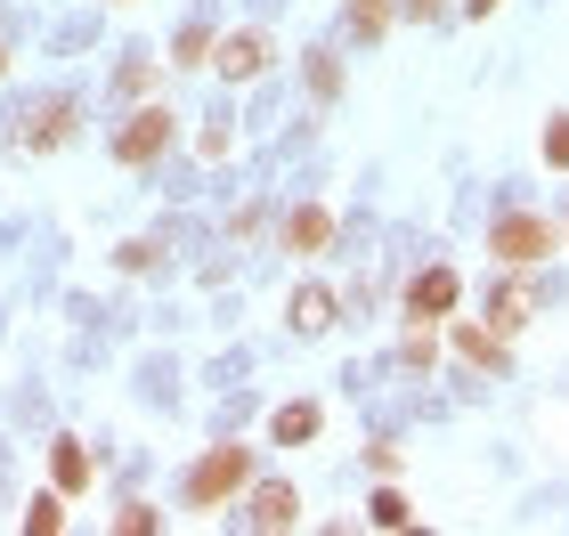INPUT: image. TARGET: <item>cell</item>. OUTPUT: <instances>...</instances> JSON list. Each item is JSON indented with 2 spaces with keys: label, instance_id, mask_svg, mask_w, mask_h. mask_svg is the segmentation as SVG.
I'll list each match as a JSON object with an SVG mask.
<instances>
[{
  "label": "cell",
  "instance_id": "cell-1",
  "mask_svg": "<svg viewBox=\"0 0 569 536\" xmlns=\"http://www.w3.org/2000/svg\"><path fill=\"white\" fill-rule=\"evenodd\" d=\"M252 479V447H212L203 464H188V479H179V496L196 504V513H212V504H228Z\"/></svg>",
  "mask_w": 569,
  "mask_h": 536
},
{
  "label": "cell",
  "instance_id": "cell-2",
  "mask_svg": "<svg viewBox=\"0 0 569 536\" xmlns=\"http://www.w3.org/2000/svg\"><path fill=\"white\" fill-rule=\"evenodd\" d=\"M488 252H497L505 269H537L546 252H561V227L546 212H505L497 227H488Z\"/></svg>",
  "mask_w": 569,
  "mask_h": 536
},
{
  "label": "cell",
  "instance_id": "cell-3",
  "mask_svg": "<svg viewBox=\"0 0 569 536\" xmlns=\"http://www.w3.org/2000/svg\"><path fill=\"white\" fill-rule=\"evenodd\" d=\"M163 146H171V114H163V107H139V114H131V122L114 131V163L147 171L154 155H163Z\"/></svg>",
  "mask_w": 569,
  "mask_h": 536
},
{
  "label": "cell",
  "instance_id": "cell-4",
  "mask_svg": "<svg viewBox=\"0 0 569 536\" xmlns=\"http://www.w3.org/2000/svg\"><path fill=\"white\" fill-rule=\"evenodd\" d=\"M66 139H73V98H41V107L17 122V155H58Z\"/></svg>",
  "mask_w": 569,
  "mask_h": 536
},
{
  "label": "cell",
  "instance_id": "cell-5",
  "mask_svg": "<svg viewBox=\"0 0 569 536\" xmlns=\"http://www.w3.org/2000/svg\"><path fill=\"white\" fill-rule=\"evenodd\" d=\"M456 301H463V276H456V269H423L416 293H407V310H416V317H448Z\"/></svg>",
  "mask_w": 569,
  "mask_h": 536
},
{
  "label": "cell",
  "instance_id": "cell-6",
  "mask_svg": "<svg viewBox=\"0 0 569 536\" xmlns=\"http://www.w3.org/2000/svg\"><path fill=\"white\" fill-rule=\"evenodd\" d=\"M529 317H537V293L521 285V276H505V285L488 293V325H497V334H521Z\"/></svg>",
  "mask_w": 569,
  "mask_h": 536
},
{
  "label": "cell",
  "instance_id": "cell-7",
  "mask_svg": "<svg viewBox=\"0 0 569 536\" xmlns=\"http://www.w3.org/2000/svg\"><path fill=\"white\" fill-rule=\"evenodd\" d=\"M212 65L228 73V82H252V73L269 65V41H261V33H228V41L212 49Z\"/></svg>",
  "mask_w": 569,
  "mask_h": 536
},
{
  "label": "cell",
  "instance_id": "cell-8",
  "mask_svg": "<svg viewBox=\"0 0 569 536\" xmlns=\"http://www.w3.org/2000/svg\"><path fill=\"white\" fill-rule=\"evenodd\" d=\"M333 244V212L326 203H301L293 220H284V252H326Z\"/></svg>",
  "mask_w": 569,
  "mask_h": 536
},
{
  "label": "cell",
  "instance_id": "cell-9",
  "mask_svg": "<svg viewBox=\"0 0 569 536\" xmlns=\"http://www.w3.org/2000/svg\"><path fill=\"white\" fill-rule=\"evenodd\" d=\"M252 528H293L301 520V496L284 488V479H269V488H252V513H244Z\"/></svg>",
  "mask_w": 569,
  "mask_h": 536
},
{
  "label": "cell",
  "instance_id": "cell-10",
  "mask_svg": "<svg viewBox=\"0 0 569 536\" xmlns=\"http://www.w3.org/2000/svg\"><path fill=\"white\" fill-rule=\"evenodd\" d=\"M90 472H98V464H90V447H82V439H58V447H49V479H58L66 496H82V488H90Z\"/></svg>",
  "mask_w": 569,
  "mask_h": 536
},
{
  "label": "cell",
  "instance_id": "cell-11",
  "mask_svg": "<svg viewBox=\"0 0 569 536\" xmlns=\"http://www.w3.org/2000/svg\"><path fill=\"white\" fill-rule=\"evenodd\" d=\"M318 406H309V398H293V406H277V423H269V439L277 447H301V439H318Z\"/></svg>",
  "mask_w": 569,
  "mask_h": 536
},
{
  "label": "cell",
  "instance_id": "cell-12",
  "mask_svg": "<svg viewBox=\"0 0 569 536\" xmlns=\"http://www.w3.org/2000/svg\"><path fill=\"white\" fill-rule=\"evenodd\" d=\"M456 350L472 357V366H488V374L505 366V334H497V325H456Z\"/></svg>",
  "mask_w": 569,
  "mask_h": 536
},
{
  "label": "cell",
  "instance_id": "cell-13",
  "mask_svg": "<svg viewBox=\"0 0 569 536\" xmlns=\"http://www.w3.org/2000/svg\"><path fill=\"white\" fill-rule=\"evenodd\" d=\"M293 325H301V334H326V325H333V293L326 285H301L293 293Z\"/></svg>",
  "mask_w": 569,
  "mask_h": 536
},
{
  "label": "cell",
  "instance_id": "cell-14",
  "mask_svg": "<svg viewBox=\"0 0 569 536\" xmlns=\"http://www.w3.org/2000/svg\"><path fill=\"white\" fill-rule=\"evenodd\" d=\"M24 528H33V536H58V528H66V488H49V496L24 504Z\"/></svg>",
  "mask_w": 569,
  "mask_h": 536
},
{
  "label": "cell",
  "instance_id": "cell-15",
  "mask_svg": "<svg viewBox=\"0 0 569 536\" xmlns=\"http://www.w3.org/2000/svg\"><path fill=\"white\" fill-rule=\"evenodd\" d=\"M171 65H212V24H179V41H171Z\"/></svg>",
  "mask_w": 569,
  "mask_h": 536
},
{
  "label": "cell",
  "instance_id": "cell-16",
  "mask_svg": "<svg viewBox=\"0 0 569 536\" xmlns=\"http://www.w3.org/2000/svg\"><path fill=\"white\" fill-rule=\"evenodd\" d=\"M350 24H358V41H382L391 33V0H350Z\"/></svg>",
  "mask_w": 569,
  "mask_h": 536
},
{
  "label": "cell",
  "instance_id": "cell-17",
  "mask_svg": "<svg viewBox=\"0 0 569 536\" xmlns=\"http://www.w3.org/2000/svg\"><path fill=\"white\" fill-rule=\"evenodd\" d=\"M367 520H375V528H407L416 513H407V496H399V488H375V504H367Z\"/></svg>",
  "mask_w": 569,
  "mask_h": 536
},
{
  "label": "cell",
  "instance_id": "cell-18",
  "mask_svg": "<svg viewBox=\"0 0 569 536\" xmlns=\"http://www.w3.org/2000/svg\"><path fill=\"white\" fill-rule=\"evenodd\" d=\"M309 90H318V98L342 90V65H333V49H309Z\"/></svg>",
  "mask_w": 569,
  "mask_h": 536
},
{
  "label": "cell",
  "instance_id": "cell-19",
  "mask_svg": "<svg viewBox=\"0 0 569 536\" xmlns=\"http://www.w3.org/2000/svg\"><path fill=\"white\" fill-rule=\"evenodd\" d=\"M546 163H553V171H569V114H553V122H546Z\"/></svg>",
  "mask_w": 569,
  "mask_h": 536
},
{
  "label": "cell",
  "instance_id": "cell-20",
  "mask_svg": "<svg viewBox=\"0 0 569 536\" xmlns=\"http://www.w3.org/2000/svg\"><path fill=\"white\" fill-rule=\"evenodd\" d=\"M114 528H122V536H147V528H154V513H147V504H122Z\"/></svg>",
  "mask_w": 569,
  "mask_h": 536
},
{
  "label": "cell",
  "instance_id": "cell-21",
  "mask_svg": "<svg viewBox=\"0 0 569 536\" xmlns=\"http://www.w3.org/2000/svg\"><path fill=\"white\" fill-rule=\"evenodd\" d=\"M439 9H448V0H407V17H439Z\"/></svg>",
  "mask_w": 569,
  "mask_h": 536
},
{
  "label": "cell",
  "instance_id": "cell-22",
  "mask_svg": "<svg viewBox=\"0 0 569 536\" xmlns=\"http://www.w3.org/2000/svg\"><path fill=\"white\" fill-rule=\"evenodd\" d=\"M463 9H472V17H497V9H505V0H463Z\"/></svg>",
  "mask_w": 569,
  "mask_h": 536
},
{
  "label": "cell",
  "instance_id": "cell-23",
  "mask_svg": "<svg viewBox=\"0 0 569 536\" xmlns=\"http://www.w3.org/2000/svg\"><path fill=\"white\" fill-rule=\"evenodd\" d=\"M0 65H9V49H0Z\"/></svg>",
  "mask_w": 569,
  "mask_h": 536
}]
</instances>
